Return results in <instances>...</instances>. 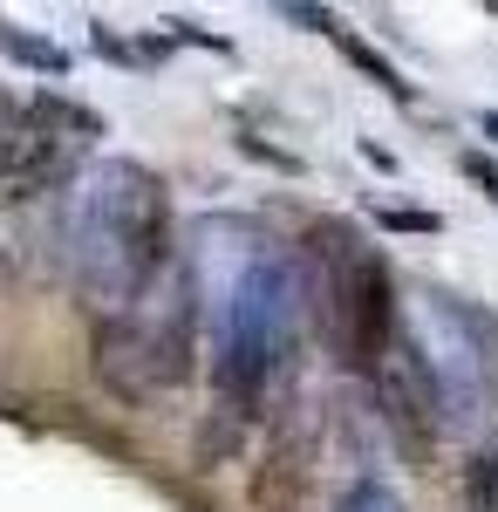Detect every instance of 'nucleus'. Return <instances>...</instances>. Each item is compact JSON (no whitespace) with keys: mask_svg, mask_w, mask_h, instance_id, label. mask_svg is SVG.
Masks as SVG:
<instances>
[{"mask_svg":"<svg viewBox=\"0 0 498 512\" xmlns=\"http://www.w3.org/2000/svg\"><path fill=\"white\" fill-rule=\"evenodd\" d=\"M103 123L76 110L69 96H35L14 110L7 130V158H0V205H41V198H62L82 171V151L96 144Z\"/></svg>","mask_w":498,"mask_h":512,"instance_id":"5","label":"nucleus"},{"mask_svg":"<svg viewBox=\"0 0 498 512\" xmlns=\"http://www.w3.org/2000/svg\"><path fill=\"white\" fill-rule=\"evenodd\" d=\"M314 465H321V431H314V417L294 403V410L273 417V431H267V465L253 478V499L260 506H294L307 492V478H314Z\"/></svg>","mask_w":498,"mask_h":512,"instance_id":"7","label":"nucleus"},{"mask_svg":"<svg viewBox=\"0 0 498 512\" xmlns=\"http://www.w3.org/2000/svg\"><path fill=\"white\" fill-rule=\"evenodd\" d=\"M7 55L14 62H28V69H41V76H69V55L55 48V41H35V35H21V28H7Z\"/></svg>","mask_w":498,"mask_h":512,"instance_id":"8","label":"nucleus"},{"mask_svg":"<svg viewBox=\"0 0 498 512\" xmlns=\"http://www.w3.org/2000/svg\"><path fill=\"white\" fill-rule=\"evenodd\" d=\"M342 55H348V62H355V69H369V76L383 82L389 96H410V82L396 76V69H389V62H383V55H376V48H362V41H355V35H342Z\"/></svg>","mask_w":498,"mask_h":512,"instance_id":"11","label":"nucleus"},{"mask_svg":"<svg viewBox=\"0 0 498 512\" xmlns=\"http://www.w3.org/2000/svg\"><path fill=\"white\" fill-rule=\"evenodd\" d=\"M335 512H410V506H403V499L389 492L383 478H355L342 499H335Z\"/></svg>","mask_w":498,"mask_h":512,"instance_id":"9","label":"nucleus"},{"mask_svg":"<svg viewBox=\"0 0 498 512\" xmlns=\"http://www.w3.org/2000/svg\"><path fill=\"white\" fill-rule=\"evenodd\" d=\"M369 376H376V410H383V424L403 437L410 451H430L437 437L451 431L444 390H437V376H430V362H423L410 328H396V342L383 349V362H376Z\"/></svg>","mask_w":498,"mask_h":512,"instance_id":"6","label":"nucleus"},{"mask_svg":"<svg viewBox=\"0 0 498 512\" xmlns=\"http://www.w3.org/2000/svg\"><path fill=\"white\" fill-rule=\"evenodd\" d=\"M171 260V198L151 164L103 158L62 192V274L96 321L130 315Z\"/></svg>","mask_w":498,"mask_h":512,"instance_id":"1","label":"nucleus"},{"mask_svg":"<svg viewBox=\"0 0 498 512\" xmlns=\"http://www.w3.org/2000/svg\"><path fill=\"white\" fill-rule=\"evenodd\" d=\"M464 171H471V178H478V185L498 198V178H492V164H485V158H464Z\"/></svg>","mask_w":498,"mask_h":512,"instance_id":"12","label":"nucleus"},{"mask_svg":"<svg viewBox=\"0 0 498 512\" xmlns=\"http://www.w3.org/2000/svg\"><path fill=\"white\" fill-rule=\"evenodd\" d=\"M198 362V280L185 260H171L157 287L116 321H96V376L123 403H157L192 383Z\"/></svg>","mask_w":498,"mask_h":512,"instance_id":"3","label":"nucleus"},{"mask_svg":"<svg viewBox=\"0 0 498 512\" xmlns=\"http://www.w3.org/2000/svg\"><path fill=\"white\" fill-rule=\"evenodd\" d=\"M307 294L301 274L280 253H246V267L219 287V349H212V376L239 417H253L294 369V342H301Z\"/></svg>","mask_w":498,"mask_h":512,"instance_id":"2","label":"nucleus"},{"mask_svg":"<svg viewBox=\"0 0 498 512\" xmlns=\"http://www.w3.org/2000/svg\"><path fill=\"white\" fill-rule=\"evenodd\" d=\"M485 130H492V137H498V110H492V117H485Z\"/></svg>","mask_w":498,"mask_h":512,"instance_id":"14","label":"nucleus"},{"mask_svg":"<svg viewBox=\"0 0 498 512\" xmlns=\"http://www.w3.org/2000/svg\"><path fill=\"white\" fill-rule=\"evenodd\" d=\"M307 315L321 321L328 349L348 369H376L383 349L396 342V294H389L383 253H369L348 226H314L307 233V267H301Z\"/></svg>","mask_w":498,"mask_h":512,"instance_id":"4","label":"nucleus"},{"mask_svg":"<svg viewBox=\"0 0 498 512\" xmlns=\"http://www.w3.org/2000/svg\"><path fill=\"white\" fill-rule=\"evenodd\" d=\"M471 512H498V437L478 451V465H471Z\"/></svg>","mask_w":498,"mask_h":512,"instance_id":"10","label":"nucleus"},{"mask_svg":"<svg viewBox=\"0 0 498 512\" xmlns=\"http://www.w3.org/2000/svg\"><path fill=\"white\" fill-rule=\"evenodd\" d=\"M14 110H21V103H7V89H0V158H7V130H14Z\"/></svg>","mask_w":498,"mask_h":512,"instance_id":"13","label":"nucleus"}]
</instances>
